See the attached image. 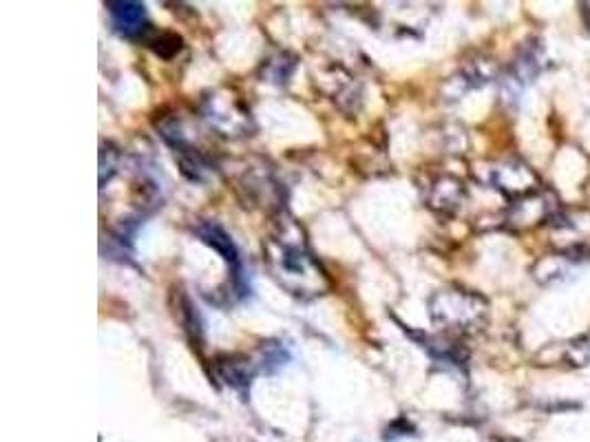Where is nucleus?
Instances as JSON below:
<instances>
[{
  "label": "nucleus",
  "mask_w": 590,
  "mask_h": 442,
  "mask_svg": "<svg viewBox=\"0 0 590 442\" xmlns=\"http://www.w3.org/2000/svg\"><path fill=\"white\" fill-rule=\"evenodd\" d=\"M268 261L275 277L294 294H321L325 288L321 268L301 246L272 239L268 244Z\"/></svg>",
  "instance_id": "nucleus-1"
},
{
  "label": "nucleus",
  "mask_w": 590,
  "mask_h": 442,
  "mask_svg": "<svg viewBox=\"0 0 590 442\" xmlns=\"http://www.w3.org/2000/svg\"><path fill=\"white\" fill-rule=\"evenodd\" d=\"M438 301L442 303V308L434 310L436 317H442L445 321H453L460 325H469L473 321H478L484 312V303L478 297H469V294H460V305H456V308H453V303L447 299V294H440Z\"/></svg>",
  "instance_id": "nucleus-2"
},
{
  "label": "nucleus",
  "mask_w": 590,
  "mask_h": 442,
  "mask_svg": "<svg viewBox=\"0 0 590 442\" xmlns=\"http://www.w3.org/2000/svg\"><path fill=\"white\" fill-rule=\"evenodd\" d=\"M498 184H500L498 188H502V191H507L511 195H526L535 191L537 177L522 164H509L500 168Z\"/></svg>",
  "instance_id": "nucleus-3"
},
{
  "label": "nucleus",
  "mask_w": 590,
  "mask_h": 442,
  "mask_svg": "<svg viewBox=\"0 0 590 442\" xmlns=\"http://www.w3.org/2000/svg\"><path fill=\"white\" fill-rule=\"evenodd\" d=\"M109 12L113 16V23L120 31H124L126 36L135 34V31H140L142 27V20H144V5L140 3H109Z\"/></svg>",
  "instance_id": "nucleus-4"
}]
</instances>
